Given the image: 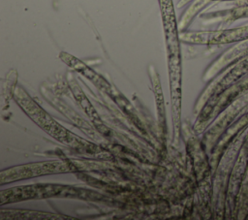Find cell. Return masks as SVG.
Returning a JSON list of instances; mask_svg holds the SVG:
<instances>
[{"mask_svg": "<svg viewBox=\"0 0 248 220\" xmlns=\"http://www.w3.org/2000/svg\"><path fill=\"white\" fill-rule=\"evenodd\" d=\"M59 58L64 63H66L69 67H72L77 72H78L79 74L83 75L85 78L90 79L100 89H106L109 87L108 82L103 77H101L94 70L89 68L87 65H85L83 62H81L79 59L76 58L75 56L62 51L59 53Z\"/></svg>", "mask_w": 248, "mask_h": 220, "instance_id": "cell-5", "label": "cell"}, {"mask_svg": "<svg viewBox=\"0 0 248 220\" xmlns=\"http://www.w3.org/2000/svg\"><path fill=\"white\" fill-rule=\"evenodd\" d=\"M76 167L67 161H44L19 166H14L0 173V183L2 185L22 179L32 178L45 174L70 173L76 171Z\"/></svg>", "mask_w": 248, "mask_h": 220, "instance_id": "cell-4", "label": "cell"}, {"mask_svg": "<svg viewBox=\"0 0 248 220\" xmlns=\"http://www.w3.org/2000/svg\"><path fill=\"white\" fill-rule=\"evenodd\" d=\"M15 100L19 105L21 110L45 132L68 146L76 148L88 149L91 143L82 141L74 134L68 132L60 124H58L49 114L45 111L26 92L22 87H16L14 90Z\"/></svg>", "mask_w": 248, "mask_h": 220, "instance_id": "cell-2", "label": "cell"}, {"mask_svg": "<svg viewBox=\"0 0 248 220\" xmlns=\"http://www.w3.org/2000/svg\"><path fill=\"white\" fill-rule=\"evenodd\" d=\"M166 41L167 62L170 89L181 88V53L178 23L171 0H158Z\"/></svg>", "mask_w": 248, "mask_h": 220, "instance_id": "cell-3", "label": "cell"}, {"mask_svg": "<svg viewBox=\"0 0 248 220\" xmlns=\"http://www.w3.org/2000/svg\"><path fill=\"white\" fill-rule=\"evenodd\" d=\"M49 198H78L87 200H100L103 197L92 191L59 184H34L26 186H17L2 190L0 194V204L25 201L41 200Z\"/></svg>", "mask_w": 248, "mask_h": 220, "instance_id": "cell-1", "label": "cell"}, {"mask_svg": "<svg viewBox=\"0 0 248 220\" xmlns=\"http://www.w3.org/2000/svg\"><path fill=\"white\" fill-rule=\"evenodd\" d=\"M68 82L69 85L71 87V90L76 98V100L78 102V104L80 105V107L83 109L84 112L88 115V117L92 120V122L94 123V125L103 133L106 132V127L102 121V119L99 117L98 113L96 112V110H94V108L92 107L91 103L88 101V99L86 98V96L84 95L83 91L80 89L79 85L77 83L76 79L72 77V75H69L68 77Z\"/></svg>", "mask_w": 248, "mask_h": 220, "instance_id": "cell-6", "label": "cell"}, {"mask_svg": "<svg viewBox=\"0 0 248 220\" xmlns=\"http://www.w3.org/2000/svg\"><path fill=\"white\" fill-rule=\"evenodd\" d=\"M1 218L8 219H74L64 215L34 211V210H19V209H1Z\"/></svg>", "mask_w": 248, "mask_h": 220, "instance_id": "cell-7", "label": "cell"}]
</instances>
